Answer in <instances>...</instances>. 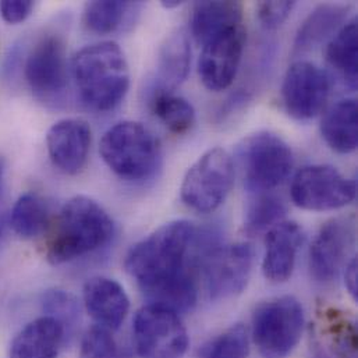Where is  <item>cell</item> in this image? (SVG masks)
Wrapping results in <instances>:
<instances>
[{"label": "cell", "mask_w": 358, "mask_h": 358, "mask_svg": "<svg viewBox=\"0 0 358 358\" xmlns=\"http://www.w3.org/2000/svg\"><path fill=\"white\" fill-rule=\"evenodd\" d=\"M188 220H172L137 243L124 266L154 304L178 314L191 311L198 299L202 255L217 241Z\"/></svg>", "instance_id": "obj_1"}, {"label": "cell", "mask_w": 358, "mask_h": 358, "mask_svg": "<svg viewBox=\"0 0 358 358\" xmlns=\"http://www.w3.org/2000/svg\"><path fill=\"white\" fill-rule=\"evenodd\" d=\"M115 224L95 199L77 195L62 208L48 243L46 258L63 265L105 247L113 237Z\"/></svg>", "instance_id": "obj_2"}, {"label": "cell", "mask_w": 358, "mask_h": 358, "mask_svg": "<svg viewBox=\"0 0 358 358\" xmlns=\"http://www.w3.org/2000/svg\"><path fill=\"white\" fill-rule=\"evenodd\" d=\"M71 73L81 99L99 112L119 106L130 87L126 55L110 41L83 48L73 59Z\"/></svg>", "instance_id": "obj_3"}, {"label": "cell", "mask_w": 358, "mask_h": 358, "mask_svg": "<svg viewBox=\"0 0 358 358\" xmlns=\"http://www.w3.org/2000/svg\"><path fill=\"white\" fill-rule=\"evenodd\" d=\"M99 152L116 176L131 182L151 179L162 159L159 140L138 122H120L110 127L101 140Z\"/></svg>", "instance_id": "obj_4"}, {"label": "cell", "mask_w": 358, "mask_h": 358, "mask_svg": "<svg viewBox=\"0 0 358 358\" xmlns=\"http://www.w3.org/2000/svg\"><path fill=\"white\" fill-rule=\"evenodd\" d=\"M304 310L292 296L261 303L251 321V338L265 358H286L299 346L304 332Z\"/></svg>", "instance_id": "obj_5"}, {"label": "cell", "mask_w": 358, "mask_h": 358, "mask_svg": "<svg viewBox=\"0 0 358 358\" xmlns=\"http://www.w3.org/2000/svg\"><path fill=\"white\" fill-rule=\"evenodd\" d=\"M244 185L251 192H269L283 184L293 169V152L276 134L261 131L248 136L237 148Z\"/></svg>", "instance_id": "obj_6"}, {"label": "cell", "mask_w": 358, "mask_h": 358, "mask_svg": "<svg viewBox=\"0 0 358 358\" xmlns=\"http://www.w3.org/2000/svg\"><path fill=\"white\" fill-rule=\"evenodd\" d=\"M234 182V164L223 148H212L187 171L180 195L182 202L199 213L216 210L227 198Z\"/></svg>", "instance_id": "obj_7"}, {"label": "cell", "mask_w": 358, "mask_h": 358, "mask_svg": "<svg viewBox=\"0 0 358 358\" xmlns=\"http://www.w3.org/2000/svg\"><path fill=\"white\" fill-rule=\"evenodd\" d=\"M254 264V250L248 243L215 244L201 258L199 276L208 297L213 301L240 294L248 285Z\"/></svg>", "instance_id": "obj_8"}, {"label": "cell", "mask_w": 358, "mask_h": 358, "mask_svg": "<svg viewBox=\"0 0 358 358\" xmlns=\"http://www.w3.org/2000/svg\"><path fill=\"white\" fill-rule=\"evenodd\" d=\"M133 336L140 358H182L188 349V334L179 314L154 303L137 311Z\"/></svg>", "instance_id": "obj_9"}, {"label": "cell", "mask_w": 358, "mask_h": 358, "mask_svg": "<svg viewBox=\"0 0 358 358\" xmlns=\"http://www.w3.org/2000/svg\"><path fill=\"white\" fill-rule=\"evenodd\" d=\"M293 202L306 210L327 212L341 209L355 201L357 184L329 165L300 169L290 187Z\"/></svg>", "instance_id": "obj_10"}, {"label": "cell", "mask_w": 358, "mask_h": 358, "mask_svg": "<svg viewBox=\"0 0 358 358\" xmlns=\"http://www.w3.org/2000/svg\"><path fill=\"white\" fill-rule=\"evenodd\" d=\"M66 39L59 32H46L29 49L24 74L31 91L41 99H55L69 84Z\"/></svg>", "instance_id": "obj_11"}, {"label": "cell", "mask_w": 358, "mask_h": 358, "mask_svg": "<svg viewBox=\"0 0 358 358\" xmlns=\"http://www.w3.org/2000/svg\"><path fill=\"white\" fill-rule=\"evenodd\" d=\"M331 80L317 64L299 60L286 71L282 85V99L286 112L297 120L318 116L329 96Z\"/></svg>", "instance_id": "obj_12"}, {"label": "cell", "mask_w": 358, "mask_h": 358, "mask_svg": "<svg viewBox=\"0 0 358 358\" xmlns=\"http://www.w3.org/2000/svg\"><path fill=\"white\" fill-rule=\"evenodd\" d=\"M245 45V29L233 27L202 45L198 74L209 91H224L234 81Z\"/></svg>", "instance_id": "obj_13"}, {"label": "cell", "mask_w": 358, "mask_h": 358, "mask_svg": "<svg viewBox=\"0 0 358 358\" xmlns=\"http://www.w3.org/2000/svg\"><path fill=\"white\" fill-rule=\"evenodd\" d=\"M355 226L346 217L328 220L320 229L310 248V271L315 280L331 283L345 269L355 245Z\"/></svg>", "instance_id": "obj_14"}, {"label": "cell", "mask_w": 358, "mask_h": 358, "mask_svg": "<svg viewBox=\"0 0 358 358\" xmlns=\"http://www.w3.org/2000/svg\"><path fill=\"white\" fill-rule=\"evenodd\" d=\"M92 133L83 119H63L46 134V148L52 164L63 173L74 176L83 172L91 150Z\"/></svg>", "instance_id": "obj_15"}, {"label": "cell", "mask_w": 358, "mask_h": 358, "mask_svg": "<svg viewBox=\"0 0 358 358\" xmlns=\"http://www.w3.org/2000/svg\"><path fill=\"white\" fill-rule=\"evenodd\" d=\"M304 231L296 222H280L265 234L262 272L272 283L287 282L294 271Z\"/></svg>", "instance_id": "obj_16"}, {"label": "cell", "mask_w": 358, "mask_h": 358, "mask_svg": "<svg viewBox=\"0 0 358 358\" xmlns=\"http://www.w3.org/2000/svg\"><path fill=\"white\" fill-rule=\"evenodd\" d=\"M84 306L96 325L116 331L124 322L130 300L123 286L109 278L96 276L87 280L84 286Z\"/></svg>", "instance_id": "obj_17"}, {"label": "cell", "mask_w": 358, "mask_h": 358, "mask_svg": "<svg viewBox=\"0 0 358 358\" xmlns=\"http://www.w3.org/2000/svg\"><path fill=\"white\" fill-rule=\"evenodd\" d=\"M64 341L63 327L45 315L29 322L14 338L10 358H57Z\"/></svg>", "instance_id": "obj_18"}, {"label": "cell", "mask_w": 358, "mask_h": 358, "mask_svg": "<svg viewBox=\"0 0 358 358\" xmlns=\"http://www.w3.org/2000/svg\"><path fill=\"white\" fill-rule=\"evenodd\" d=\"M241 21L240 1H198L191 14V32L199 45H205L219 34L241 25Z\"/></svg>", "instance_id": "obj_19"}, {"label": "cell", "mask_w": 358, "mask_h": 358, "mask_svg": "<svg viewBox=\"0 0 358 358\" xmlns=\"http://www.w3.org/2000/svg\"><path fill=\"white\" fill-rule=\"evenodd\" d=\"M349 4L341 3H325L318 6L300 25L296 35L294 50L306 53L320 46L327 38L335 35L345 24Z\"/></svg>", "instance_id": "obj_20"}, {"label": "cell", "mask_w": 358, "mask_h": 358, "mask_svg": "<svg viewBox=\"0 0 358 358\" xmlns=\"http://www.w3.org/2000/svg\"><path fill=\"white\" fill-rule=\"evenodd\" d=\"M321 134L325 143L339 154L357 150V102L348 98L328 109L321 122Z\"/></svg>", "instance_id": "obj_21"}, {"label": "cell", "mask_w": 358, "mask_h": 358, "mask_svg": "<svg viewBox=\"0 0 358 358\" xmlns=\"http://www.w3.org/2000/svg\"><path fill=\"white\" fill-rule=\"evenodd\" d=\"M191 64V48L187 32L180 28L169 34L159 50L158 81L155 87L173 91L185 81Z\"/></svg>", "instance_id": "obj_22"}, {"label": "cell", "mask_w": 358, "mask_h": 358, "mask_svg": "<svg viewBox=\"0 0 358 358\" xmlns=\"http://www.w3.org/2000/svg\"><path fill=\"white\" fill-rule=\"evenodd\" d=\"M357 21L352 20L343 24L327 48V59L329 64L353 90L357 88Z\"/></svg>", "instance_id": "obj_23"}, {"label": "cell", "mask_w": 358, "mask_h": 358, "mask_svg": "<svg viewBox=\"0 0 358 358\" xmlns=\"http://www.w3.org/2000/svg\"><path fill=\"white\" fill-rule=\"evenodd\" d=\"M150 105L154 115L175 134H184L195 123L194 106L184 98L159 87L152 88Z\"/></svg>", "instance_id": "obj_24"}, {"label": "cell", "mask_w": 358, "mask_h": 358, "mask_svg": "<svg viewBox=\"0 0 358 358\" xmlns=\"http://www.w3.org/2000/svg\"><path fill=\"white\" fill-rule=\"evenodd\" d=\"M10 224L22 238L41 236L49 224V209L46 202L36 194L21 195L11 208Z\"/></svg>", "instance_id": "obj_25"}, {"label": "cell", "mask_w": 358, "mask_h": 358, "mask_svg": "<svg viewBox=\"0 0 358 358\" xmlns=\"http://www.w3.org/2000/svg\"><path fill=\"white\" fill-rule=\"evenodd\" d=\"M286 212V203L282 198L275 194L259 192L247 208L244 231L248 236L268 233L272 227L283 222Z\"/></svg>", "instance_id": "obj_26"}, {"label": "cell", "mask_w": 358, "mask_h": 358, "mask_svg": "<svg viewBox=\"0 0 358 358\" xmlns=\"http://www.w3.org/2000/svg\"><path fill=\"white\" fill-rule=\"evenodd\" d=\"M137 3L131 1H91L84 8V24L95 34L108 35L120 29L129 15V11L134 8Z\"/></svg>", "instance_id": "obj_27"}, {"label": "cell", "mask_w": 358, "mask_h": 358, "mask_svg": "<svg viewBox=\"0 0 358 358\" xmlns=\"http://www.w3.org/2000/svg\"><path fill=\"white\" fill-rule=\"evenodd\" d=\"M42 307L46 317L56 320L63 327L66 338L74 335L81 320L80 301L74 294L60 289L48 290L42 297Z\"/></svg>", "instance_id": "obj_28"}, {"label": "cell", "mask_w": 358, "mask_h": 358, "mask_svg": "<svg viewBox=\"0 0 358 358\" xmlns=\"http://www.w3.org/2000/svg\"><path fill=\"white\" fill-rule=\"evenodd\" d=\"M250 331L237 324L210 339L201 350L199 358H248Z\"/></svg>", "instance_id": "obj_29"}, {"label": "cell", "mask_w": 358, "mask_h": 358, "mask_svg": "<svg viewBox=\"0 0 358 358\" xmlns=\"http://www.w3.org/2000/svg\"><path fill=\"white\" fill-rule=\"evenodd\" d=\"M80 358H131V356L115 339L113 331L94 325L81 339Z\"/></svg>", "instance_id": "obj_30"}, {"label": "cell", "mask_w": 358, "mask_h": 358, "mask_svg": "<svg viewBox=\"0 0 358 358\" xmlns=\"http://www.w3.org/2000/svg\"><path fill=\"white\" fill-rule=\"evenodd\" d=\"M331 322V338L338 353H342L345 357H350L357 352V331L353 324L348 320L332 315Z\"/></svg>", "instance_id": "obj_31"}, {"label": "cell", "mask_w": 358, "mask_h": 358, "mask_svg": "<svg viewBox=\"0 0 358 358\" xmlns=\"http://www.w3.org/2000/svg\"><path fill=\"white\" fill-rule=\"evenodd\" d=\"M294 1H261L257 6V15L259 22L266 29H275L280 27L287 17L290 15L292 10L294 8Z\"/></svg>", "instance_id": "obj_32"}, {"label": "cell", "mask_w": 358, "mask_h": 358, "mask_svg": "<svg viewBox=\"0 0 358 358\" xmlns=\"http://www.w3.org/2000/svg\"><path fill=\"white\" fill-rule=\"evenodd\" d=\"M34 8L29 0H4L0 1V14L8 24H20L25 21Z\"/></svg>", "instance_id": "obj_33"}, {"label": "cell", "mask_w": 358, "mask_h": 358, "mask_svg": "<svg viewBox=\"0 0 358 358\" xmlns=\"http://www.w3.org/2000/svg\"><path fill=\"white\" fill-rule=\"evenodd\" d=\"M357 269V258L355 257L345 266V285L355 301H358Z\"/></svg>", "instance_id": "obj_34"}, {"label": "cell", "mask_w": 358, "mask_h": 358, "mask_svg": "<svg viewBox=\"0 0 358 358\" xmlns=\"http://www.w3.org/2000/svg\"><path fill=\"white\" fill-rule=\"evenodd\" d=\"M4 226H6V212H4V206H3V202L0 198V238H1V234L4 230Z\"/></svg>", "instance_id": "obj_35"}, {"label": "cell", "mask_w": 358, "mask_h": 358, "mask_svg": "<svg viewBox=\"0 0 358 358\" xmlns=\"http://www.w3.org/2000/svg\"><path fill=\"white\" fill-rule=\"evenodd\" d=\"M182 4V1H179V0H169V1H162V6L165 7V8H176V7H180Z\"/></svg>", "instance_id": "obj_36"}, {"label": "cell", "mask_w": 358, "mask_h": 358, "mask_svg": "<svg viewBox=\"0 0 358 358\" xmlns=\"http://www.w3.org/2000/svg\"><path fill=\"white\" fill-rule=\"evenodd\" d=\"M3 173H4V162H3V159H0V181L3 178Z\"/></svg>", "instance_id": "obj_37"}]
</instances>
